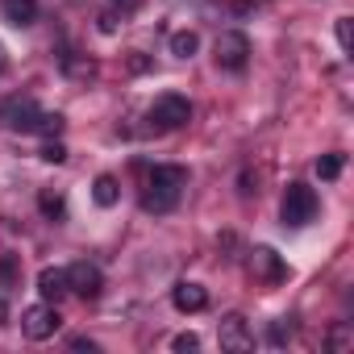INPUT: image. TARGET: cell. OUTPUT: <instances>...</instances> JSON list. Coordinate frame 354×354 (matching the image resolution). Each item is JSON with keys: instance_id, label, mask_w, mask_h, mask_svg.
<instances>
[{"instance_id": "obj_1", "label": "cell", "mask_w": 354, "mask_h": 354, "mask_svg": "<svg viewBox=\"0 0 354 354\" xmlns=\"http://www.w3.org/2000/svg\"><path fill=\"white\" fill-rule=\"evenodd\" d=\"M184 188H188V167H180V162H162V167H154V171L146 175L142 209L154 213V217H162V213H171L175 205H180Z\"/></svg>"}, {"instance_id": "obj_2", "label": "cell", "mask_w": 354, "mask_h": 354, "mask_svg": "<svg viewBox=\"0 0 354 354\" xmlns=\"http://www.w3.org/2000/svg\"><path fill=\"white\" fill-rule=\"evenodd\" d=\"M146 121H150L154 133H171V129H180V125L192 121V104H188V96H180V92H162V96L150 104Z\"/></svg>"}, {"instance_id": "obj_3", "label": "cell", "mask_w": 354, "mask_h": 354, "mask_svg": "<svg viewBox=\"0 0 354 354\" xmlns=\"http://www.w3.org/2000/svg\"><path fill=\"white\" fill-rule=\"evenodd\" d=\"M317 209H321V201H317V192H313L308 184H288V192H283V205H279V217H283V225H292V230H304L308 221H317Z\"/></svg>"}, {"instance_id": "obj_4", "label": "cell", "mask_w": 354, "mask_h": 354, "mask_svg": "<svg viewBox=\"0 0 354 354\" xmlns=\"http://www.w3.org/2000/svg\"><path fill=\"white\" fill-rule=\"evenodd\" d=\"M59 325H63V317H59V308H55L50 300L30 304V308L21 313V333H26L30 342H46V337H55Z\"/></svg>"}, {"instance_id": "obj_5", "label": "cell", "mask_w": 354, "mask_h": 354, "mask_svg": "<svg viewBox=\"0 0 354 354\" xmlns=\"http://www.w3.org/2000/svg\"><path fill=\"white\" fill-rule=\"evenodd\" d=\"M213 59H217L221 71H242L250 63V38L242 30H225L217 38V46H213Z\"/></svg>"}, {"instance_id": "obj_6", "label": "cell", "mask_w": 354, "mask_h": 354, "mask_svg": "<svg viewBox=\"0 0 354 354\" xmlns=\"http://www.w3.org/2000/svg\"><path fill=\"white\" fill-rule=\"evenodd\" d=\"M38 100L34 96H9L5 104H0V125L5 129H17V133H34L38 125Z\"/></svg>"}, {"instance_id": "obj_7", "label": "cell", "mask_w": 354, "mask_h": 354, "mask_svg": "<svg viewBox=\"0 0 354 354\" xmlns=\"http://www.w3.org/2000/svg\"><path fill=\"white\" fill-rule=\"evenodd\" d=\"M217 342H221V350H230V354H246V350H254V333H250V325H246L242 313L221 317V325H217Z\"/></svg>"}, {"instance_id": "obj_8", "label": "cell", "mask_w": 354, "mask_h": 354, "mask_svg": "<svg viewBox=\"0 0 354 354\" xmlns=\"http://www.w3.org/2000/svg\"><path fill=\"white\" fill-rule=\"evenodd\" d=\"M67 292H75V296H84V300H96V296L104 292L100 267H96V263H71V267H67Z\"/></svg>"}, {"instance_id": "obj_9", "label": "cell", "mask_w": 354, "mask_h": 354, "mask_svg": "<svg viewBox=\"0 0 354 354\" xmlns=\"http://www.w3.org/2000/svg\"><path fill=\"white\" fill-rule=\"evenodd\" d=\"M250 275H254L259 283H283V279H288V267H283L279 250L254 246V250H250Z\"/></svg>"}, {"instance_id": "obj_10", "label": "cell", "mask_w": 354, "mask_h": 354, "mask_svg": "<svg viewBox=\"0 0 354 354\" xmlns=\"http://www.w3.org/2000/svg\"><path fill=\"white\" fill-rule=\"evenodd\" d=\"M171 304L180 308V313H205V308H209V288L184 279V283H175V288H171Z\"/></svg>"}, {"instance_id": "obj_11", "label": "cell", "mask_w": 354, "mask_h": 354, "mask_svg": "<svg viewBox=\"0 0 354 354\" xmlns=\"http://www.w3.org/2000/svg\"><path fill=\"white\" fill-rule=\"evenodd\" d=\"M38 292H42V300H63L67 296V267H42L38 271Z\"/></svg>"}, {"instance_id": "obj_12", "label": "cell", "mask_w": 354, "mask_h": 354, "mask_svg": "<svg viewBox=\"0 0 354 354\" xmlns=\"http://www.w3.org/2000/svg\"><path fill=\"white\" fill-rule=\"evenodd\" d=\"M0 13H5L9 26H34L38 21V0H0Z\"/></svg>"}, {"instance_id": "obj_13", "label": "cell", "mask_w": 354, "mask_h": 354, "mask_svg": "<svg viewBox=\"0 0 354 354\" xmlns=\"http://www.w3.org/2000/svg\"><path fill=\"white\" fill-rule=\"evenodd\" d=\"M92 201L100 209H113L121 201V184H117V175H96V184H92Z\"/></svg>"}, {"instance_id": "obj_14", "label": "cell", "mask_w": 354, "mask_h": 354, "mask_svg": "<svg viewBox=\"0 0 354 354\" xmlns=\"http://www.w3.org/2000/svg\"><path fill=\"white\" fill-rule=\"evenodd\" d=\"M63 75L67 80H96V63L88 55H63Z\"/></svg>"}, {"instance_id": "obj_15", "label": "cell", "mask_w": 354, "mask_h": 354, "mask_svg": "<svg viewBox=\"0 0 354 354\" xmlns=\"http://www.w3.org/2000/svg\"><path fill=\"white\" fill-rule=\"evenodd\" d=\"M201 50V34L196 30H180V34H171V55L175 59H192Z\"/></svg>"}, {"instance_id": "obj_16", "label": "cell", "mask_w": 354, "mask_h": 354, "mask_svg": "<svg viewBox=\"0 0 354 354\" xmlns=\"http://www.w3.org/2000/svg\"><path fill=\"white\" fill-rule=\"evenodd\" d=\"M21 283V259L17 254H0V292H9Z\"/></svg>"}, {"instance_id": "obj_17", "label": "cell", "mask_w": 354, "mask_h": 354, "mask_svg": "<svg viewBox=\"0 0 354 354\" xmlns=\"http://www.w3.org/2000/svg\"><path fill=\"white\" fill-rule=\"evenodd\" d=\"M38 209H42L50 221H63V217H67V201H63V192H50V188L38 196Z\"/></svg>"}, {"instance_id": "obj_18", "label": "cell", "mask_w": 354, "mask_h": 354, "mask_svg": "<svg viewBox=\"0 0 354 354\" xmlns=\"http://www.w3.org/2000/svg\"><path fill=\"white\" fill-rule=\"evenodd\" d=\"M63 113H38V125H34V133H42V138H59L63 133Z\"/></svg>"}, {"instance_id": "obj_19", "label": "cell", "mask_w": 354, "mask_h": 354, "mask_svg": "<svg viewBox=\"0 0 354 354\" xmlns=\"http://www.w3.org/2000/svg\"><path fill=\"white\" fill-rule=\"evenodd\" d=\"M342 167H346V154H321L317 158V175H321V180H337Z\"/></svg>"}, {"instance_id": "obj_20", "label": "cell", "mask_w": 354, "mask_h": 354, "mask_svg": "<svg viewBox=\"0 0 354 354\" xmlns=\"http://www.w3.org/2000/svg\"><path fill=\"white\" fill-rule=\"evenodd\" d=\"M38 154H42V162H55V167H59V162H67V146H63L59 138H46Z\"/></svg>"}, {"instance_id": "obj_21", "label": "cell", "mask_w": 354, "mask_h": 354, "mask_svg": "<svg viewBox=\"0 0 354 354\" xmlns=\"http://www.w3.org/2000/svg\"><path fill=\"white\" fill-rule=\"evenodd\" d=\"M354 346V333H350V325L342 321V325H333L329 329V350H350Z\"/></svg>"}, {"instance_id": "obj_22", "label": "cell", "mask_w": 354, "mask_h": 354, "mask_svg": "<svg viewBox=\"0 0 354 354\" xmlns=\"http://www.w3.org/2000/svg\"><path fill=\"white\" fill-rule=\"evenodd\" d=\"M271 342H275V346H283V342H292V321H288V317H279V321H271Z\"/></svg>"}, {"instance_id": "obj_23", "label": "cell", "mask_w": 354, "mask_h": 354, "mask_svg": "<svg viewBox=\"0 0 354 354\" xmlns=\"http://www.w3.org/2000/svg\"><path fill=\"white\" fill-rule=\"evenodd\" d=\"M171 350H180V354H192V350H201V337H196V333H175Z\"/></svg>"}, {"instance_id": "obj_24", "label": "cell", "mask_w": 354, "mask_h": 354, "mask_svg": "<svg viewBox=\"0 0 354 354\" xmlns=\"http://www.w3.org/2000/svg\"><path fill=\"white\" fill-rule=\"evenodd\" d=\"M337 46H342V50L354 46V26H350V17H337Z\"/></svg>"}, {"instance_id": "obj_25", "label": "cell", "mask_w": 354, "mask_h": 354, "mask_svg": "<svg viewBox=\"0 0 354 354\" xmlns=\"http://www.w3.org/2000/svg\"><path fill=\"white\" fill-rule=\"evenodd\" d=\"M100 34H117V13H100Z\"/></svg>"}, {"instance_id": "obj_26", "label": "cell", "mask_w": 354, "mask_h": 354, "mask_svg": "<svg viewBox=\"0 0 354 354\" xmlns=\"http://www.w3.org/2000/svg\"><path fill=\"white\" fill-rule=\"evenodd\" d=\"M146 67H150L146 55H129V71H146Z\"/></svg>"}, {"instance_id": "obj_27", "label": "cell", "mask_w": 354, "mask_h": 354, "mask_svg": "<svg viewBox=\"0 0 354 354\" xmlns=\"http://www.w3.org/2000/svg\"><path fill=\"white\" fill-rule=\"evenodd\" d=\"M71 350H88V354H92L96 342H92V337H71Z\"/></svg>"}, {"instance_id": "obj_28", "label": "cell", "mask_w": 354, "mask_h": 354, "mask_svg": "<svg viewBox=\"0 0 354 354\" xmlns=\"http://www.w3.org/2000/svg\"><path fill=\"white\" fill-rule=\"evenodd\" d=\"M113 5H121V13H125V9H133V5H142V0H113Z\"/></svg>"}, {"instance_id": "obj_29", "label": "cell", "mask_w": 354, "mask_h": 354, "mask_svg": "<svg viewBox=\"0 0 354 354\" xmlns=\"http://www.w3.org/2000/svg\"><path fill=\"white\" fill-rule=\"evenodd\" d=\"M5 317H9V304H5V300H0V325H5Z\"/></svg>"}, {"instance_id": "obj_30", "label": "cell", "mask_w": 354, "mask_h": 354, "mask_svg": "<svg viewBox=\"0 0 354 354\" xmlns=\"http://www.w3.org/2000/svg\"><path fill=\"white\" fill-rule=\"evenodd\" d=\"M9 67V55H5V46H0V71H5Z\"/></svg>"}, {"instance_id": "obj_31", "label": "cell", "mask_w": 354, "mask_h": 354, "mask_svg": "<svg viewBox=\"0 0 354 354\" xmlns=\"http://www.w3.org/2000/svg\"><path fill=\"white\" fill-rule=\"evenodd\" d=\"M242 5H246V0H242Z\"/></svg>"}]
</instances>
